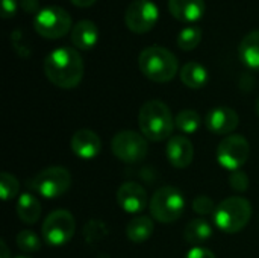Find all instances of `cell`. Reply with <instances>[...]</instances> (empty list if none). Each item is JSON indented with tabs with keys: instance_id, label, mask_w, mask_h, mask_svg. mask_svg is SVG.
<instances>
[{
	"instance_id": "cell-26",
	"label": "cell",
	"mask_w": 259,
	"mask_h": 258,
	"mask_svg": "<svg viewBox=\"0 0 259 258\" xmlns=\"http://www.w3.org/2000/svg\"><path fill=\"white\" fill-rule=\"evenodd\" d=\"M15 243L24 252H35V251H38L41 248L39 237L33 231H30V230L20 231L17 234V237H15Z\"/></svg>"
},
{
	"instance_id": "cell-2",
	"label": "cell",
	"mask_w": 259,
	"mask_h": 258,
	"mask_svg": "<svg viewBox=\"0 0 259 258\" xmlns=\"http://www.w3.org/2000/svg\"><path fill=\"white\" fill-rule=\"evenodd\" d=\"M138 125L141 129V134L150 140V141H164L170 140L173 128H175V120L171 116L170 108L158 100H147L138 114Z\"/></svg>"
},
{
	"instance_id": "cell-13",
	"label": "cell",
	"mask_w": 259,
	"mask_h": 258,
	"mask_svg": "<svg viewBox=\"0 0 259 258\" xmlns=\"http://www.w3.org/2000/svg\"><path fill=\"white\" fill-rule=\"evenodd\" d=\"M208 131L217 135H228L234 132L240 123V117L235 109L228 106H217L208 111L205 119Z\"/></svg>"
},
{
	"instance_id": "cell-27",
	"label": "cell",
	"mask_w": 259,
	"mask_h": 258,
	"mask_svg": "<svg viewBox=\"0 0 259 258\" xmlns=\"http://www.w3.org/2000/svg\"><path fill=\"white\" fill-rule=\"evenodd\" d=\"M193 210L200 214V216H205V214H214L215 211V205H214V201L206 196V195H200L197 196L194 201H193Z\"/></svg>"
},
{
	"instance_id": "cell-18",
	"label": "cell",
	"mask_w": 259,
	"mask_h": 258,
	"mask_svg": "<svg viewBox=\"0 0 259 258\" xmlns=\"http://www.w3.org/2000/svg\"><path fill=\"white\" fill-rule=\"evenodd\" d=\"M241 62L250 70L259 71V29L249 32L238 46Z\"/></svg>"
},
{
	"instance_id": "cell-28",
	"label": "cell",
	"mask_w": 259,
	"mask_h": 258,
	"mask_svg": "<svg viewBox=\"0 0 259 258\" xmlns=\"http://www.w3.org/2000/svg\"><path fill=\"white\" fill-rule=\"evenodd\" d=\"M229 186L235 192H246L249 189V176L243 170H234L229 175Z\"/></svg>"
},
{
	"instance_id": "cell-32",
	"label": "cell",
	"mask_w": 259,
	"mask_h": 258,
	"mask_svg": "<svg viewBox=\"0 0 259 258\" xmlns=\"http://www.w3.org/2000/svg\"><path fill=\"white\" fill-rule=\"evenodd\" d=\"M74 6H77V8H88V6H91V5H94L97 0H70Z\"/></svg>"
},
{
	"instance_id": "cell-34",
	"label": "cell",
	"mask_w": 259,
	"mask_h": 258,
	"mask_svg": "<svg viewBox=\"0 0 259 258\" xmlns=\"http://www.w3.org/2000/svg\"><path fill=\"white\" fill-rule=\"evenodd\" d=\"M256 113H258V116H259V99H258V102H256Z\"/></svg>"
},
{
	"instance_id": "cell-30",
	"label": "cell",
	"mask_w": 259,
	"mask_h": 258,
	"mask_svg": "<svg viewBox=\"0 0 259 258\" xmlns=\"http://www.w3.org/2000/svg\"><path fill=\"white\" fill-rule=\"evenodd\" d=\"M185 258H215L214 252L206 249V248H202V246H196L193 248Z\"/></svg>"
},
{
	"instance_id": "cell-33",
	"label": "cell",
	"mask_w": 259,
	"mask_h": 258,
	"mask_svg": "<svg viewBox=\"0 0 259 258\" xmlns=\"http://www.w3.org/2000/svg\"><path fill=\"white\" fill-rule=\"evenodd\" d=\"M0 258H11L9 249H8V246H6V243L3 240L0 242Z\"/></svg>"
},
{
	"instance_id": "cell-16",
	"label": "cell",
	"mask_w": 259,
	"mask_h": 258,
	"mask_svg": "<svg viewBox=\"0 0 259 258\" xmlns=\"http://www.w3.org/2000/svg\"><path fill=\"white\" fill-rule=\"evenodd\" d=\"M170 14L184 23L199 21L206 11L205 0H168Z\"/></svg>"
},
{
	"instance_id": "cell-14",
	"label": "cell",
	"mask_w": 259,
	"mask_h": 258,
	"mask_svg": "<svg viewBox=\"0 0 259 258\" xmlns=\"http://www.w3.org/2000/svg\"><path fill=\"white\" fill-rule=\"evenodd\" d=\"M70 148L76 157L82 160H93L100 154L102 141L99 135L91 129H79L70 140Z\"/></svg>"
},
{
	"instance_id": "cell-15",
	"label": "cell",
	"mask_w": 259,
	"mask_h": 258,
	"mask_svg": "<svg viewBox=\"0 0 259 258\" xmlns=\"http://www.w3.org/2000/svg\"><path fill=\"white\" fill-rule=\"evenodd\" d=\"M165 155L168 163L176 169H185L191 164L194 158L193 143L184 135H173L165 149Z\"/></svg>"
},
{
	"instance_id": "cell-23",
	"label": "cell",
	"mask_w": 259,
	"mask_h": 258,
	"mask_svg": "<svg viewBox=\"0 0 259 258\" xmlns=\"http://www.w3.org/2000/svg\"><path fill=\"white\" fill-rule=\"evenodd\" d=\"M175 126L184 134H193L200 126V116L194 109H182L175 117Z\"/></svg>"
},
{
	"instance_id": "cell-20",
	"label": "cell",
	"mask_w": 259,
	"mask_h": 258,
	"mask_svg": "<svg viewBox=\"0 0 259 258\" xmlns=\"http://www.w3.org/2000/svg\"><path fill=\"white\" fill-rule=\"evenodd\" d=\"M17 216L20 217L21 222L27 225H33L39 220L41 216V204L39 201L30 195V193H23L20 195L17 201Z\"/></svg>"
},
{
	"instance_id": "cell-31",
	"label": "cell",
	"mask_w": 259,
	"mask_h": 258,
	"mask_svg": "<svg viewBox=\"0 0 259 258\" xmlns=\"http://www.w3.org/2000/svg\"><path fill=\"white\" fill-rule=\"evenodd\" d=\"M20 6L26 12L32 14V12H36L38 11V0H20Z\"/></svg>"
},
{
	"instance_id": "cell-19",
	"label": "cell",
	"mask_w": 259,
	"mask_h": 258,
	"mask_svg": "<svg viewBox=\"0 0 259 258\" xmlns=\"http://www.w3.org/2000/svg\"><path fill=\"white\" fill-rule=\"evenodd\" d=\"M212 236V228L205 219H193L184 228V240L194 248L208 242Z\"/></svg>"
},
{
	"instance_id": "cell-12",
	"label": "cell",
	"mask_w": 259,
	"mask_h": 258,
	"mask_svg": "<svg viewBox=\"0 0 259 258\" xmlns=\"http://www.w3.org/2000/svg\"><path fill=\"white\" fill-rule=\"evenodd\" d=\"M117 202L126 213H141L147 205V192L137 182H124L117 190Z\"/></svg>"
},
{
	"instance_id": "cell-29",
	"label": "cell",
	"mask_w": 259,
	"mask_h": 258,
	"mask_svg": "<svg viewBox=\"0 0 259 258\" xmlns=\"http://www.w3.org/2000/svg\"><path fill=\"white\" fill-rule=\"evenodd\" d=\"M18 8V2L17 0H2V17L3 18H9L14 17Z\"/></svg>"
},
{
	"instance_id": "cell-24",
	"label": "cell",
	"mask_w": 259,
	"mask_h": 258,
	"mask_svg": "<svg viewBox=\"0 0 259 258\" xmlns=\"http://www.w3.org/2000/svg\"><path fill=\"white\" fill-rule=\"evenodd\" d=\"M202 41V29L199 26H187L178 35V46L185 50H194Z\"/></svg>"
},
{
	"instance_id": "cell-1",
	"label": "cell",
	"mask_w": 259,
	"mask_h": 258,
	"mask_svg": "<svg viewBox=\"0 0 259 258\" xmlns=\"http://www.w3.org/2000/svg\"><path fill=\"white\" fill-rule=\"evenodd\" d=\"M83 59L73 47H58L44 59L46 78L64 90L77 87L83 78Z\"/></svg>"
},
{
	"instance_id": "cell-11",
	"label": "cell",
	"mask_w": 259,
	"mask_h": 258,
	"mask_svg": "<svg viewBox=\"0 0 259 258\" xmlns=\"http://www.w3.org/2000/svg\"><path fill=\"white\" fill-rule=\"evenodd\" d=\"M159 9L152 0H134L124 12V23L135 33H146L155 27Z\"/></svg>"
},
{
	"instance_id": "cell-22",
	"label": "cell",
	"mask_w": 259,
	"mask_h": 258,
	"mask_svg": "<svg viewBox=\"0 0 259 258\" xmlns=\"http://www.w3.org/2000/svg\"><path fill=\"white\" fill-rule=\"evenodd\" d=\"M153 230H155V225L150 217L138 216L127 224L126 236L134 243H143L150 239V236L153 234Z\"/></svg>"
},
{
	"instance_id": "cell-9",
	"label": "cell",
	"mask_w": 259,
	"mask_h": 258,
	"mask_svg": "<svg viewBox=\"0 0 259 258\" xmlns=\"http://www.w3.org/2000/svg\"><path fill=\"white\" fill-rule=\"evenodd\" d=\"M112 154L123 163H138L146 158L149 146L146 137L135 131H121L112 137Z\"/></svg>"
},
{
	"instance_id": "cell-8",
	"label": "cell",
	"mask_w": 259,
	"mask_h": 258,
	"mask_svg": "<svg viewBox=\"0 0 259 258\" xmlns=\"http://www.w3.org/2000/svg\"><path fill=\"white\" fill-rule=\"evenodd\" d=\"M71 186V175L65 167L53 166L41 170L32 181V189L46 199L62 196Z\"/></svg>"
},
{
	"instance_id": "cell-35",
	"label": "cell",
	"mask_w": 259,
	"mask_h": 258,
	"mask_svg": "<svg viewBox=\"0 0 259 258\" xmlns=\"http://www.w3.org/2000/svg\"><path fill=\"white\" fill-rule=\"evenodd\" d=\"M14 258H30V257H26V255H17V257Z\"/></svg>"
},
{
	"instance_id": "cell-5",
	"label": "cell",
	"mask_w": 259,
	"mask_h": 258,
	"mask_svg": "<svg viewBox=\"0 0 259 258\" xmlns=\"http://www.w3.org/2000/svg\"><path fill=\"white\" fill-rule=\"evenodd\" d=\"M185 210L184 195L171 186L161 187L150 199V214L161 224L176 222Z\"/></svg>"
},
{
	"instance_id": "cell-3",
	"label": "cell",
	"mask_w": 259,
	"mask_h": 258,
	"mask_svg": "<svg viewBox=\"0 0 259 258\" xmlns=\"http://www.w3.org/2000/svg\"><path fill=\"white\" fill-rule=\"evenodd\" d=\"M138 65L147 79L159 84L170 82L179 70L175 53L162 46H149L143 49L138 56Z\"/></svg>"
},
{
	"instance_id": "cell-25",
	"label": "cell",
	"mask_w": 259,
	"mask_h": 258,
	"mask_svg": "<svg viewBox=\"0 0 259 258\" xmlns=\"http://www.w3.org/2000/svg\"><path fill=\"white\" fill-rule=\"evenodd\" d=\"M18 190H20V182L18 179L8 173V172H3L0 175V192H2V199L3 201H11L14 199L17 195H18Z\"/></svg>"
},
{
	"instance_id": "cell-10",
	"label": "cell",
	"mask_w": 259,
	"mask_h": 258,
	"mask_svg": "<svg viewBox=\"0 0 259 258\" xmlns=\"http://www.w3.org/2000/svg\"><path fill=\"white\" fill-rule=\"evenodd\" d=\"M250 155L249 141L243 135H228L217 148V161L222 167L234 172L240 170Z\"/></svg>"
},
{
	"instance_id": "cell-21",
	"label": "cell",
	"mask_w": 259,
	"mask_h": 258,
	"mask_svg": "<svg viewBox=\"0 0 259 258\" xmlns=\"http://www.w3.org/2000/svg\"><path fill=\"white\" fill-rule=\"evenodd\" d=\"M208 78H209L208 70L200 62L191 61V62H187L185 65H182V68H181V81L188 88L197 90V88L205 87L208 82Z\"/></svg>"
},
{
	"instance_id": "cell-4",
	"label": "cell",
	"mask_w": 259,
	"mask_h": 258,
	"mask_svg": "<svg viewBox=\"0 0 259 258\" xmlns=\"http://www.w3.org/2000/svg\"><path fill=\"white\" fill-rule=\"evenodd\" d=\"M250 216V202L241 196H231L215 207L214 222L225 234H237L249 224Z\"/></svg>"
},
{
	"instance_id": "cell-7",
	"label": "cell",
	"mask_w": 259,
	"mask_h": 258,
	"mask_svg": "<svg viewBox=\"0 0 259 258\" xmlns=\"http://www.w3.org/2000/svg\"><path fill=\"white\" fill-rule=\"evenodd\" d=\"M76 231V222L70 211L67 210H55L52 211L41 228L42 237L46 243L50 246H64L67 245Z\"/></svg>"
},
{
	"instance_id": "cell-17",
	"label": "cell",
	"mask_w": 259,
	"mask_h": 258,
	"mask_svg": "<svg viewBox=\"0 0 259 258\" xmlns=\"http://www.w3.org/2000/svg\"><path fill=\"white\" fill-rule=\"evenodd\" d=\"M70 40L76 49L90 50L99 41V27L91 20H79L70 32Z\"/></svg>"
},
{
	"instance_id": "cell-6",
	"label": "cell",
	"mask_w": 259,
	"mask_h": 258,
	"mask_svg": "<svg viewBox=\"0 0 259 258\" xmlns=\"http://www.w3.org/2000/svg\"><path fill=\"white\" fill-rule=\"evenodd\" d=\"M33 29L44 38L56 40L71 32V17L59 6H46L35 14Z\"/></svg>"
}]
</instances>
